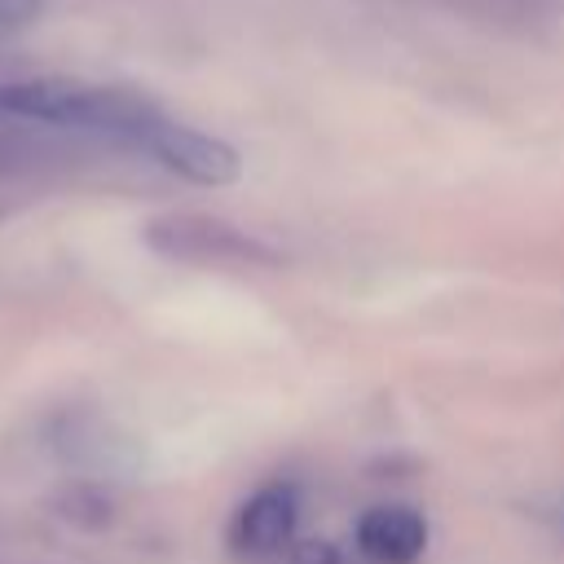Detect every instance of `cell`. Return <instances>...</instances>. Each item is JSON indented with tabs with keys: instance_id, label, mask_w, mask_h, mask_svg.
<instances>
[{
	"instance_id": "1",
	"label": "cell",
	"mask_w": 564,
	"mask_h": 564,
	"mask_svg": "<svg viewBox=\"0 0 564 564\" xmlns=\"http://www.w3.org/2000/svg\"><path fill=\"white\" fill-rule=\"evenodd\" d=\"M0 115L70 128V132H93L119 145H137L141 132L163 119V110L132 93V88H110V84H84V79H18L0 84Z\"/></svg>"
},
{
	"instance_id": "2",
	"label": "cell",
	"mask_w": 564,
	"mask_h": 564,
	"mask_svg": "<svg viewBox=\"0 0 564 564\" xmlns=\"http://www.w3.org/2000/svg\"><path fill=\"white\" fill-rule=\"evenodd\" d=\"M132 150H141L145 159H154L159 167H167V172H176L181 181H194V185H229L242 172V159H238L234 145H225L220 137H207L198 128H185L167 115L154 119Z\"/></svg>"
},
{
	"instance_id": "3",
	"label": "cell",
	"mask_w": 564,
	"mask_h": 564,
	"mask_svg": "<svg viewBox=\"0 0 564 564\" xmlns=\"http://www.w3.org/2000/svg\"><path fill=\"white\" fill-rule=\"evenodd\" d=\"M295 524H300V498L291 485H264L256 489L234 524H229V542L234 551L251 555V560H269V555H282L295 538Z\"/></svg>"
},
{
	"instance_id": "4",
	"label": "cell",
	"mask_w": 564,
	"mask_h": 564,
	"mask_svg": "<svg viewBox=\"0 0 564 564\" xmlns=\"http://www.w3.org/2000/svg\"><path fill=\"white\" fill-rule=\"evenodd\" d=\"M427 546V520L405 502L370 507L357 520V551L370 564H414Z\"/></svg>"
},
{
	"instance_id": "5",
	"label": "cell",
	"mask_w": 564,
	"mask_h": 564,
	"mask_svg": "<svg viewBox=\"0 0 564 564\" xmlns=\"http://www.w3.org/2000/svg\"><path fill=\"white\" fill-rule=\"evenodd\" d=\"M40 9H44V0H0V40L18 35L22 26H31Z\"/></svg>"
},
{
	"instance_id": "6",
	"label": "cell",
	"mask_w": 564,
	"mask_h": 564,
	"mask_svg": "<svg viewBox=\"0 0 564 564\" xmlns=\"http://www.w3.org/2000/svg\"><path fill=\"white\" fill-rule=\"evenodd\" d=\"M542 520H546V524H551V529L564 538V494H560V498H551V502L542 507Z\"/></svg>"
}]
</instances>
